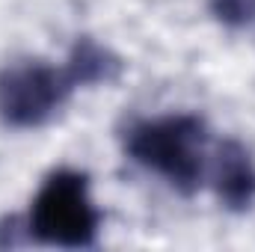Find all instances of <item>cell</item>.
<instances>
[{"mask_svg":"<svg viewBox=\"0 0 255 252\" xmlns=\"http://www.w3.org/2000/svg\"><path fill=\"white\" fill-rule=\"evenodd\" d=\"M125 145L136 163L163 175L172 187L184 193L199 187L205 175L208 130L199 116L178 113L136 122L128 130Z\"/></svg>","mask_w":255,"mask_h":252,"instance_id":"6da1fadb","label":"cell"},{"mask_svg":"<svg viewBox=\"0 0 255 252\" xmlns=\"http://www.w3.org/2000/svg\"><path fill=\"white\" fill-rule=\"evenodd\" d=\"M101 226V211L89 196V178L74 169H60L33 199L30 208V235L42 244L80 250L92 247Z\"/></svg>","mask_w":255,"mask_h":252,"instance_id":"7a4b0ae2","label":"cell"},{"mask_svg":"<svg viewBox=\"0 0 255 252\" xmlns=\"http://www.w3.org/2000/svg\"><path fill=\"white\" fill-rule=\"evenodd\" d=\"M77 89L68 65L21 63L0 74V116L15 127L45 125Z\"/></svg>","mask_w":255,"mask_h":252,"instance_id":"3957f363","label":"cell"},{"mask_svg":"<svg viewBox=\"0 0 255 252\" xmlns=\"http://www.w3.org/2000/svg\"><path fill=\"white\" fill-rule=\"evenodd\" d=\"M214 181H217V196L235 211H244L255 202V160L241 142L220 145Z\"/></svg>","mask_w":255,"mask_h":252,"instance_id":"277c9868","label":"cell"},{"mask_svg":"<svg viewBox=\"0 0 255 252\" xmlns=\"http://www.w3.org/2000/svg\"><path fill=\"white\" fill-rule=\"evenodd\" d=\"M65 65H68L71 77L77 80V86L107 83V80H113L116 71H119V60H116L107 48H101L98 42H92V39H77V45L71 48Z\"/></svg>","mask_w":255,"mask_h":252,"instance_id":"5b68a950","label":"cell"},{"mask_svg":"<svg viewBox=\"0 0 255 252\" xmlns=\"http://www.w3.org/2000/svg\"><path fill=\"white\" fill-rule=\"evenodd\" d=\"M211 6H214L217 18L226 24H247L253 15L250 0H211Z\"/></svg>","mask_w":255,"mask_h":252,"instance_id":"8992f818","label":"cell"}]
</instances>
